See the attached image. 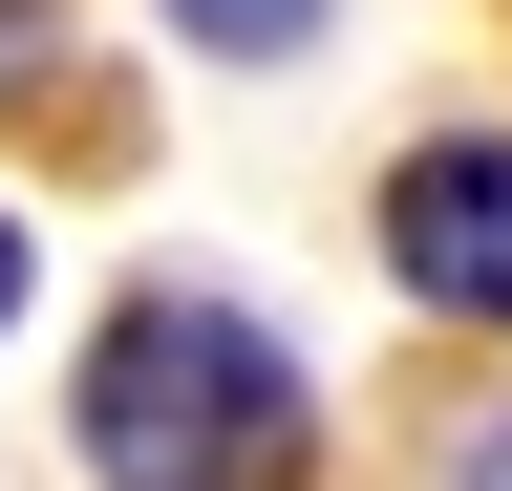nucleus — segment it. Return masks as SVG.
<instances>
[{"label": "nucleus", "instance_id": "f257e3e1", "mask_svg": "<svg viewBox=\"0 0 512 491\" xmlns=\"http://www.w3.org/2000/svg\"><path fill=\"white\" fill-rule=\"evenodd\" d=\"M64 427H86L107 491H299V470H320V385H299V342L256 321V299H192V278L107 299Z\"/></svg>", "mask_w": 512, "mask_h": 491}, {"label": "nucleus", "instance_id": "39448f33", "mask_svg": "<svg viewBox=\"0 0 512 491\" xmlns=\"http://www.w3.org/2000/svg\"><path fill=\"white\" fill-rule=\"evenodd\" d=\"M470 491H512V427H491V449H470Z\"/></svg>", "mask_w": 512, "mask_h": 491}, {"label": "nucleus", "instance_id": "f03ea898", "mask_svg": "<svg viewBox=\"0 0 512 491\" xmlns=\"http://www.w3.org/2000/svg\"><path fill=\"white\" fill-rule=\"evenodd\" d=\"M363 235H384V278H406L427 321H491L512 342V129H427Z\"/></svg>", "mask_w": 512, "mask_h": 491}, {"label": "nucleus", "instance_id": "7ed1b4c3", "mask_svg": "<svg viewBox=\"0 0 512 491\" xmlns=\"http://www.w3.org/2000/svg\"><path fill=\"white\" fill-rule=\"evenodd\" d=\"M320 22H342V0H171L192 65H320Z\"/></svg>", "mask_w": 512, "mask_h": 491}, {"label": "nucleus", "instance_id": "20e7f679", "mask_svg": "<svg viewBox=\"0 0 512 491\" xmlns=\"http://www.w3.org/2000/svg\"><path fill=\"white\" fill-rule=\"evenodd\" d=\"M22 299H43V235H22V214H0V321H22Z\"/></svg>", "mask_w": 512, "mask_h": 491}]
</instances>
